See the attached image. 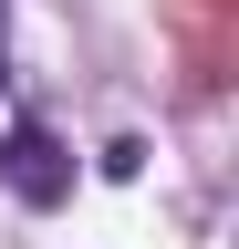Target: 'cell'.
<instances>
[{"instance_id":"6da1fadb","label":"cell","mask_w":239,"mask_h":249,"mask_svg":"<svg viewBox=\"0 0 239 249\" xmlns=\"http://www.w3.org/2000/svg\"><path fill=\"white\" fill-rule=\"evenodd\" d=\"M11 187H21L32 208H52V197H63V145H52L42 124H21V135H11Z\"/></svg>"}]
</instances>
